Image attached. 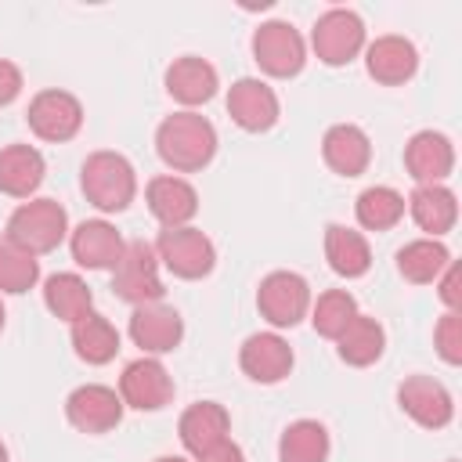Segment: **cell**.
<instances>
[{
    "label": "cell",
    "mask_w": 462,
    "mask_h": 462,
    "mask_svg": "<svg viewBox=\"0 0 462 462\" xmlns=\"http://www.w3.org/2000/svg\"><path fill=\"white\" fill-rule=\"evenodd\" d=\"M40 282V260L36 253L22 249L7 235H0V292L22 296Z\"/></svg>",
    "instance_id": "32"
},
{
    "label": "cell",
    "mask_w": 462,
    "mask_h": 462,
    "mask_svg": "<svg viewBox=\"0 0 462 462\" xmlns=\"http://www.w3.org/2000/svg\"><path fill=\"white\" fill-rule=\"evenodd\" d=\"M404 209L430 238L448 235L458 220V199L448 184H415V191L404 199Z\"/></svg>",
    "instance_id": "23"
},
{
    "label": "cell",
    "mask_w": 462,
    "mask_h": 462,
    "mask_svg": "<svg viewBox=\"0 0 462 462\" xmlns=\"http://www.w3.org/2000/svg\"><path fill=\"white\" fill-rule=\"evenodd\" d=\"M365 69L375 83L401 87L419 72V51L411 40L386 32V36H375L372 43H365Z\"/></svg>",
    "instance_id": "15"
},
{
    "label": "cell",
    "mask_w": 462,
    "mask_h": 462,
    "mask_svg": "<svg viewBox=\"0 0 462 462\" xmlns=\"http://www.w3.org/2000/svg\"><path fill=\"white\" fill-rule=\"evenodd\" d=\"M65 235H69V213L58 199H25L7 220V238L36 256L58 249Z\"/></svg>",
    "instance_id": "3"
},
{
    "label": "cell",
    "mask_w": 462,
    "mask_h": 462,
    "mask_svg": "<svg viewBox=\"0 0 462 462\" xmlns=\"http://www.w3.org/2000/svg\"><path fill=\"white\" fill-rule=\"evenodd\" d=\"M325 260L339 278H361L372 267L368 238L346 224H328L325 227Z\"/></svg>",
    "instance_id": "25"
},
{
    "label": "cell",
    "mask_w": 462,
    "mask_h": 462,
    "mask_svg": "<svg viewBox=\"0 0 462 462\" xmlns=\"http://www.w3.org/2000/svg\"><path fill=\"white\" fill-rule=\"evenodd\" d=\"M144 199H148L152 217L162 224V231L166 227H188L191 217L199 213V191L177 173L152 177L144 188Z\"/></svg>",
    "instance_id": "18"
},
{
    "label": "cell",
    "mask_w": 462,
    "mask_h": 462,
    "mask_svg": "<svg viewBox=\"0 0 462 462\" xmlns=\"http://www.w3.org/2000/svg\"><path fill=\"white\" fill-rule=\"evenodd\" d=\"M354 217L365 231H390L401 224L404 217V195L390 184H372L357 195L354 202Z\"/></svg>",
    "instance_id": "31"
},
{
    "label": "cell",
    "mask_w": 462,
    "mask_h": 462,
    "mask_svg": "<svg viewBox=\"0 0 462 462\" xmlns=\"http://www.w3.org/2000/svg\"><path fill=\"white\" fill-rule=\"evenodd\" d=\"M123 397L105 383H83L65 397V419L79 433H108L123 422Z\"/></svg>",
    "instance_id": "11"
},
{
    "label": "cell",
    "mask_w": 462,
    "mask_h": 462,
    "mask_svg": "<svg viewBox=\"0 0 462 462\" xmlns=\"http://www.w3.org/2000/svg\"><path fill=\"white\" fill-rule=\"evenodd\" d=\"M321 155H325V166L339 177H361L372 162V141L361 126L354 123H336L325 130L321 137Z\"/></svg>",
    "instance_id": "22"
},
{
    "label": "cell",
    "mask_w": 462,
    "mask_h": 462,
    "mask_svg": "<svg viewBox=\"0 0 462 462\" xmlns=\"http://www.w3.org/2000/svg\"><path fill=\"white\" fill-rule=\"evenodd\" d=\"M220 87V76L217 69L199 58V54H184V58H173L170 69H166V94L173 101H180L188 112L195 105H206Z\"/></svg>",
    "instance_id": "21"
},
{
    "label": "cell",
    "mask_w": 462,
    "mask_h": 462,
    "mask_svg": "<svg viewBox=\"0 0 462 462\" xmlns=\"http://www.w3.org/2000/svg\"><path fill=\"white\" fill-rule=\"evenodd\" d=\"M227 116L245 130V134H263L278 123L282 108H278V94L253 76H242L231 83L227 90Z\"/></svg>",
    "instance_id": "13"
},
{
    "label": "cell",
    "mask_w": 462,
    "mask_h": 462,
    "mask_svg": "<svg viewBox=\"0 0 462 462\" xmlns=\"http://www.w3.org/2000/svg\"><path fill=\"white\" fill-rule=\"evenodd\" d=\"M397 404L422 430H444L455 419V401L448 386L433 375H408L397 386Z\"/></svg>",
    "instance_id": "12"
},
{
    "label": "cell",
    "mask_w": 462,
    "mask_h": 462,
    "mask_svg": "<svg viewBox=\"0 0 462 462\" xmlns=\"http://www.w3.org/2000/svg\"><path fill=\"white\" fill-rule=\"evenodd\" d=\"M119 397L134 411H159L173 401V375L159 357H137L119 375Z\"/></svg>",
    "instance_id": "10"
},
{
    "label": "cell",
    "mask_w": 462,
    "mask_h": 462,
    "mask_svg": "<svg viewBox=\"0 0 462 462\" xmlns=\"http://www.w3.org/2000/svg\"><path fill=\"white\" fill-rule=\"evenodd\" d=\"M336 350H339V357H343L346 365L368 368V365H375V361L383 357V350H386V332H383V325H379L372 314H361V310H357V318L336 336Z\"/></svg>",
    "instance_id": "27"
},
{
    "label": "cell",
    "mask_w": 462,
    "mask_h": 462,
    "mask_svg": "<svg viewBox=\"0 0 462 462\" xmlns=\"http://www.w3.org/2000/svg\"><path fill=\"white\" fill-rule=\"evenodd\" d=\"M357 318V300L346 289H325L314 303H310V325L318 336L336 339L350 321Z\"/></svg>",
    "instance_id": "33"
},
{
    "label": "cell",
    "mask_w": 462,
    "mask_h": 462,
    "mask_svg": "<svg viewBox=\"0 0 462 462\" xmlns=\"http://www.w3.org/2000/svg\"><path fill=\"white\" fill-rule=\"evenodd\" d=\"M177 433H180V444L199 458L206 451H213L217 444L227 440L231 433V415L224 404L217 401H195L180 411V422H177Z\"/></svg>",
    "instance_id": "20"
},
{
    "label": "cell",
    "mask_w": 462,
    "mask_h": 462,
    "mask_svg": "<svg viewBox=\"0 0 462 462\" xmlns=\"http://www.w3.org/2000/svg\"><path fill=\"white\" fill-rule=\"evenodd\" d=\"M155 152L159 159L177 173H199L217 155V130L199 112H173L155 130Z\"/></svg>",
    "instance_id": "1"
},
{
    "label": "cell",
    "mask_w": 462,
    "mask_h": 462,
    "mask_svg": "<svg viewBox=\"0 0 462 462\" xmlns=\"http://www.w3.org/2000/svg\"><path fill=\"white\" fill-rule=\"evenodd\" d=\"M448 263H451V253H448V245L440 238H415V242H404L397 249V271L411 285L437 282Z\"/></svg>",
    "instance_id": "28"
},
{
    "label": "cell",
    "mask_w": 462,
    "mask_h": 462,
    "mask_svg": "<svg viewBox=\"0 0 462 462\" xmlns=\"http://www.w3.org/2000/svg\"><path fill=\"white\" fill-rule=\"evenodd\" d=\"M404 170L415 184H444L455 170V144L440 130H419L404 144Z\"/></svg>",
    "instance_id": "14"
},
{
    "label": "cell",
    "mask_w": 462,
    "mask_h": 462,
    "mask_svg": "<svg viewBox=\"0 0 462 462\" xmlns=\"http://www.w3.org/2000/svg\"><path fill=\"white\" fill-rule=\"evenodd\" d=\"M0 462H7V444L0 440Z\"/></svg>",
    "instance_id": "40"
},
{
    "label": "cell",
    "mask_w": 462,
    "mask_h": 462,
    "mask_svg": "<svg viewBox=\"0 0 462 462\" xmlns=\"http://www.w3.org/2000/svg\"><path fill=\"white\" fill-rule=\"evenodd\" d=\"M22 94V69L7 58H0V108L11 105Z\"/></svg>",
    "instance_id": "36"
},
{
    "label": "cell",
    "mask_w": 462,
    "mask_h": 462,
    "mask_svg": "<svg viewBox=\"0 0 462 462\" xmlns=\"http://www.w3.org/2000/svg\"><path fill=\"white\" fill-rule=\"evenodd\" d=\"M25 123H29V130H32L40 141L61 144V141H72V137L79 134V126H83V105H79L76 94L51 87V90H40V94L29 101Z\"/></svg>",
    "instance_id": "9"
},
{
    "label": "cell",
    "mask_w": 462,
    "mask_h": 462,
    "mask_svg": "<svg viewBox=\"0 0 462 462\" xmlns=\"http://www.w3.org/2000/svg\"><path fill=\"white\" fill-rule=\"evenodd\" d=\"M79 188L101 213H123L137 195L134 162L119 152H90L79 170Z\"/></svg>",
    "instance_id": "2"
},
{
    "label": "cell",
    "mask_w": 462,
    "mask_h": 462,
    "mask_svg": "<svg viewBox=\"0 0 462 462\" xmlns=\"http://www.w3.org/2000/svg\"><path fill=\"white\" fill-rule=\"evenodd\" d=\"M69 249L79 267L112 271L119 263L126 242L108 220H83V224H76V231H69Z\"/></svg>",
    "instance_id": "19"
},
{
    "label": "cell",
    "mask_w": 462,
    "mask_h": 462,
    "mask_svg": "<svg viewBox=\"0 0 462 462\" xmlns=\"http://www.w3.org/2000/svg\"><path fill=\"white\" fill-rule=\"evenodd\" d=\"M253 61L274 76V79H289V76H300L303 65H307V43L300 36V29L292 22H282V18H271L263 25H256L253 32Z\"/></svg>",
    "instance_id": "4"
},
{
    "label": "cell",
    "mask_w": 462,
    "mask_h": 462,
    "mask_svg": "<svg viewBox=\"0 0 462 462\" xmlns=\"http://www.w3.org/2000/svg\"><path fill=\"white\" fill-rule=\"evenodd\" d=\"M155 462H188V458H177V455H162V458H155Z\"/></svg>",
    "instance_id": "38"
},
{
    "label": "cell",
    "mask_w": 462,
    "mask_h": 462,
    "mask_svg": "<svg viewBox=\"0 0 462 462\" xmlns=\"http://www.w3.org/2000/svg\"><path fill=\"white\" fill-rule=\"evenodd\" d=\"M4 321H7V310H4V300H0V332H4Z\"/></svg>",
    "instance_id": "39"
},
{
    "label": "cell",
    "mask_w": 462,
    "mask_h": 462,
    "mask_svg": "<svg viewBox=\"0 0 462 462\" xmlns=\"http://www.w3.org/2000/svg\"><path fill=\"white\" fill-rule=\"evenodd\" d=\"M112 289L119 300L144 307V303H159L162 300V278H159V256L155 245L148 242H126L119 263L112 267Z\"/></svg>",
    "instance_id": "5"
},
{
    "label": "cell",
    "mask_w": 462,
    "mask_h": 462,
    "mask_svg": "<svg viewBox=\"0 0 462 462\" xmlns=\"http://www.w3.org/2000/svg\"><path fill=\"white\" fill-rule=\"evenodd\" d=\"M332 440L318 419H296L278 440V462H328Z\"/></svg>",
    "instance_id": "30"
},
{
    "label": "cell",
    "mask_w": 462,
    "mask_h": 462,
    "mask_svg": "<svg viewBox=\"0 0 462 462\" xmlns=\"http://www.w3.org/2000/svg\"><path fill=\"white\" fill-rule=\"evenodd\" d=\"M195 462H245V455H242V448L227 437L224 444H217L213 451H206V455H199Z\"/></svg>",
    "instance_id": "37"
},
{
    "label": "cell",
    "mask_w": 462,
    "mask_h": 462,
    "mask_svg": "<svg viewBox=\"0 0 462 462\" xmlns=\"http://www.w3.org/2000/svg\"><path fill=\"white\" fill-rule=\"evenodd\" d=\"M43 303H47V310H51L58 321L76 325L79 318H87V314L94 310V292H90V285H87L79 274L58 271V274H51V278L43 282Z\"/></svg>",
    "instance_id": "26"
},
{
    "label": "cell",
    "mask_w": 462,
    "mask_h": 462,
    "mask_svg": "<svg viewBox=\"0 0 462 462\" xmlns=\"http://www.w3.org/2000/svg\"><path fill=\"white\" fill-rule=\"evenodd\" d=\"M72 350L87 365H108L119 354V332L105 314H87L72 325Z\"/></svg>",
    "instance_id": "29"
},
{
    "label": "cell",
    "mask_w": 462,
    "mask_h": 462,
    "mask_svg": "<svg viewBox=\"0 0 462 462\" xmlns=\"http://www.w3.org/2000/svg\"><path fill=\"white\" fill-rule=\"evenodd\" d=\"M433 343H437L440 361L462 365V318H458V310L440 314V321H437V328H433Z\"/></svg>",
    "instance_id": "34"
},
{
    "label": "cell",
    "mask_w": 462,
    "mask_h": 462,
    "mask_svg": "<svg viewBox=\"0 0 462 462\" xmlns=\"http://www.w3.org/2000/svg\"><path fill=\"white\" fill-rule=\"evenodd\" d=\"M437 296H440V303H444L448 310H458V307H462V271H458L455 260H451V263L444 267V274L437 278Z\"/></svg>",
    "instance_id": "35"
},
{
    "label": "cell",
    "mask_w": 462,
    "mask_h": 462,
    "mask_svg": "<svg viewBox=\"0 0 462 462\" xmlns=\"http://www.w3.org/2000/svg\"><path fill=\"white\" fill-rule=\"evenodd\" d=\"M130 339L148 357H159V354H170L180 346L184 321L166 303H144V307H134V314H130Z\"/></svg>",
    "instance_id": "16"
},
{
    "label": "cell",
    "mask_w": 462,
    "mask_h": 462,
    "mask_svg": "<svg viewBox=\"0 0 462 462\" xmlns=\"http://www.w3.org/2000/svg\"><path fill=\"white\" fill-rule=\"evenodd\" d=\"M47 162L32 144H7L0 148V191L11 199H32L43 184Z\"/></svg>",
    "instance_id": "24"
},
{
    "label": "cell",
    "mask_w": 462,
    "mask_h": 462,
    "mask_svg": "<svg viewBox=\"0 0 462 462\" xmlns=\"http://www.w3.org/2000/svg\"><path fill=\"white\" fill-rule=\"evenodd\" d=\"M310 47H314L318 61H325L332 69L354 61L365 51V22H361V14L350 11V7H328L310 29Z\"/></svg>",
    "instance_id": "6"
},
{
    "label": "cell",
    "mask_w": 462,
    "mask_h": 462,
    "mask_svg": "<svg viewBox=\"0 0 462 462\" xmlns=\"http://www.w3.org/2000/svg\"><path fill=\"white\" fill-rule=\"evenodd\" d=\"M292 346H289V339H282L278 332H253L245 343H242V350H238V365H242V372L253 379V383H263V386H271V383H282L289 372H292Z\"/></svg>",
    "instance_id": "17"
},
{
    "label": "cell",
    "mask_w": 462,
    "mask_h": 462,
    "mask_svg": "<svg viewBox=\"0 0 462 462\" xmlns=\"http://www.w3.org/2000/svg\"><path fill=\"white\" fill-rule=\"evenodd\" d=\"M155 256L173 278H184V282L206 278L217 263V249H213L209 235H202L191 224L188 227H166L155 242Z\"/></svg>",
    "instance_id": "7"
},
{
    "label": "cell",
    "mask_w": 462,
    "mask_h": 462,
    "mask_svg": "<svg viewBox=\"0 0 462 462\" xmlns=\"http://www.w3.org/2000/svg\"><path fill=\"white\" fill-rule=\"evenodd\" d=\"M256 307L274 328H292L310 314V285L296 271H271L256 289Z\"/></svg>",
    "instance_id": "8"
}]
</instances>
